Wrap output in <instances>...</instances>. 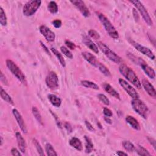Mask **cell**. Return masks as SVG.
Masks as SVG:
<instances>
[{"instance_id": "8fae6325", "label": "cell", "mask_w": 156, "mask_h": 156, "mask_svg": "<svg viewBox=\"0 0 156 156\" xmlns=\"http://www.w3.org/2000/svg\"><path fill=\"white\" fill-rule=\"evenodd\" d=\"M70 3L81 12L84 17H89L90 16V12L84 2L81 0H73L70 1Z\"/></svg>"}, {"instance_id": "9a60e30c", "label": "cell", "mask_w": 156, "mask_h": 156, "mask_svg": "<svg viewBox=\"0 0 156 156\" xmlns=\"http://www.w3.org/2000/svg\"><path fill=\"white\" fill-rule=\"evenodd\" d=\"M82 56L86 60H87L89 63H90L92 65L98 68V65L101 63L96 57L92 54L89 52H83L82 53Z\"/></svg>"}, {"instance_id": "5b68a950", "label": "cell", "mask_w": 156, "mask_h": 156, "mask_svg": "<svg viewBox=\"0 0 156 156\" xmlns=\"http://www.w3.org/2000/svg\"><path fill=\"white\" fill-rule=\"evenodd\" d=\"M42 2L40 0H32L27 2L23 7V13L24 16L31 17L41 7Z\"/></svg>"}, {"instance_id": "44dd1931", "label": "cell", "mask_w": 156, "mask_h": 156, "mask_svg": "<svg viewBox=\"0 0 156 156\" xmlns=\"http://www.w3.org/2000/svg\"><path fill=\"white\" fill-rule=\"evenodd\" d=\"M48 99L50 100L51 104L56 107H59L62 104V100L60 98L55 95L50 94L48 95Z\"/></svg>"}, {"instance_id": "2e32d148", "label": "cell", "mask_w": 156, "mask_h": 156, "mask_svg": "<svg viewBox=\"0 0 156 156\" xmlns=\"http://www.w3.org/2000/svg\"><path fill=\"white\" fill-rule=\"evenodd\" d=\"M83 42L86 47H87L90 50L93 51L94 53H95L96 54H98L99 53V49H98V46L87 36L83 37Z\"/></svg>"}, {"instance_id": "74e56055", "label": "cell", "mask_w": 156, "mask_h": 156, "mask_svg": "<svg viewBox=\"0 0 156 156\" xmlns=\"http://www.w3.org/2000/svg\"><path fill=\"white\" fill-rule=\"evenodd\" d=\"M103 113L104 114V115L106 116H108V117H111L113 115V113H112V112L109 109H108L107 107H104V109H103Z\"/></svg>"}, {"instance_id": "d4e9b609", "label": "cell", "mask_w": 156, "mask_h": 156, "mask_svg": "<svg viewBox=\"0 0 156 156\" xmlns=\"http://www.w3.org/2000/svg\"><path fill=\"white\" fill-rule=\"evenodd\" d=\"M81 84L86 88H89V89L96 90H98L99 89V86L96 84H95L93 82L90 81H86V80L83 81H81Z\"/></svg>"}, {"instance_id": "f6af8a7d", "label": "cell", "mask_w": 156, "mask_h": 156, "mask_svg": "<svg viewBox=\"0 0 156 156\" xmlns=\"http://www.w3.org/2000/svg\"><path fill=\"white\" fill-rule=\"evenodd\" d=\"M148 140L149 142L152 145L154 148L155 149V140L151 137H148Z\"/></svg>"}, {"instance_id": "484cf974", "label": "cell", "mask_w": 156, "mask_h": 156, "mask_svg": "<svg viewBox=\"0 0 156 156\" xmlns=\"http://www.w3.org/2000/svg\"><path fill=\"white\" fill-rule=\"evenodd\" d=\"M32 112L33 115L35 117V119L37 120V121L41 125H43V121H42V116L40 113V112H39V110H38V109L36 107H34V106L32 107Z\"/></svg>"}, {"instance_id": "d6986e66", "label": "cell", "mask_w": 156, "mask_h": 156, "mask_svg": "<svg viewBox=\"0 0 156 156\" xmlns=\"http://www.w3.org/2000/svg\"><path fill=\"white\" fill-rule=\"evenodd\" d=\"M126 122L135 130H136V131L140 130V124L134 116H130V115L127 116L126 117Z\"/></svg>"}, {"instance_id": "b9f144b4", "label": "cell", "mask_w": 156, "mask_h": 156, "mask_svg": "<svg viewBox=\"0 0 156 156\" xmlns=\"http://www.w3.org/2000/svg\"><path fill=\"white\" fill-rule=\"evenodd\" d=\"M11 154L12 155L14 156H21V154L20 152V151H18V150L15 148H13L11 149Z\"/></svg>"}, {"instance_id": "ba28073f", "label": "cell", "mask_w": 156, "mask_h": 156, "mask_svg": "<svg viewBox=\"0 0 156 156\" xmlns=\"http://www.w3.org/2000/svg\"><path fill=\"white\" fill-rule=\"evenodd\" d=\"M47 87L51 90H56L59 87V79L57 74L54 71H50L45 80Z\"/></svg>"}, {"instance_id": "f1b7e54d", "label": "cell", "mask_w": 156, "mask_h": 156, "mask_svg": "<svg viewBox=\"0 0 156 156\" xmlns=\"http://www.w3.org/2000/svg\"><path fill=\"white\" fill-rule=\"evenodd\" d=\"M123 146L124 148L128 152H133L135 150V147L133 143L129 141H123Z\"/></svg>"}, {"instance_id": "60d3db41", "label": "cell", "mask_w": 156, "mask_h": 156, "mask_svg": "<svg viewBox=\"0 0 156 156\" xmlns=\"http://www.w3.org/2000/svg\"><path fill=\"white\" fill-rule=\"evenodd\" d=\"M85 124H86V126L87 128V129H88V130H89L90 131L94 132V131H95V128L93 127V126L92 125V124H91L89 122H88V121L86 120V121H85Z\"/></svg>"}, {"instance_id": "4316f807", "label": "cell", "mask_w": 156, "mask_h": 156, "mask_svg": "<svg viewBox=\"0 0 156 156\" xmlns=\"http://www.w3.org/2000/svg\"><path fill=\"white\" fill-rule=\"evenodd\" d=\"M0 23L3 26H6L8 24L7 17L2 7L0 8Z\"/></svg>"}, {"instance_id": "8992f818", "label": "cell", "mask_w": 156, "mask_h": 156, "mask_svg": "<svg viewBox=\"0 0 156 156\" xmlns=\"http://www.w3.org/2000/svg\"><path fill=\"white\" fill-rule=\"evenodd\" d=\"M97 44L99 49L106 56V57H108L109 59L116 63H120L122 62V58L111 49H110L106 44L101 42H98Z\"/></svg>"}, {"instance_id": "7c38bea8", "label": "cell", "mask_w": 156, "mask_h": 156, "mask_svg": "<svg viewBox=\"0 0 156 156\" xmlns=\"http://www.w3.org/2000/svg\"><path fill=\"white\" fill-rule=\"evenodd\" d=\"M39 31H40L41 33L45 38V39L48 42H52L54 41L55 38H56V35L47 26H44V25L41 26L40 28H39Z\"/></svg>"}, {"instance_id": "52a82bcc", "label": "cell", "mask_w": 156, "mask_h": 156, "mask_svg": "<svg viewBox=\"0 0 156 156\" xmlns=\"http://www.w3.org/2000/svg\"><path fill=\"white\" fill-rule=\"evenodd\" d=\"M130 2L132 4H133L134 5V6L138 10V11L140 13V14L141 15L143 20L147 23V24L149 26H152L153 24L152 20L149 13L148 12L146 9L144 7L143 4L140 2L137 1V0H135V1H130Z\"/></svg>"}, {"instance_id": "7402d4cb", "label": "cell", "mask_w": 156, "mask_h": 156, "mask_svg": "<svg viewBox=\"0 0 156 156\" xmlns=\"http://www.w3.org/2000/svg\"><path fill=\"white\" fill-rule=\"evenodd\" d=\"M0 90H1V92H0V94H1V97L6 102H7L9 104H11L12 105L14 104V101L12 99V98L8 94V93L3 89V87L0 88Z\"/></svg>"}, {"instance_id": "603a6c76", "label": "cell", "mask_w": 156, "mask_h": 156, "mask_svg": "<svg viewBox=\"0 0 156 156\" xmlns=\"http://www.w3.org/2000/svg\"><path fill=\"white\" fill-rule=\"evenodd\" d=\"M51 50L52 51V53L56 56V57L57 58V59L59 60V61L60 62L61 65L63 67H65L66 66V62H65V59H63L62 54H60L56 48H51Z\"/></svg>"}, {"instance_id": "f35d334b", "label": "cell", "mask_w": 156, "mask_h": 156, "mask_svg": "<svg viewBox=\"0 0 156 156\" xmlns=\"http://www.w3.org/2000/svg\"><path fill=\"white\" fill-rule=\"evenodd\" d=\"M0 80H1L2 83L4 85H5V86H8V80L6 79V76L4 75V74H3V73L2 71L1 72V76H0Z\"/></svg>"}, {"instance_id": "f546056e", "label": "cell", "mask_w": 156, "mask_h": 156, "mask_svg": "<svg viewBox=\"0 0 156 156\" xmlns=\"http://www.w3.org/2000/svg\"><path fill=\"white\" fill-rule=\"evenodd\" d=\"M48 11L53 14H56L58 12V6L55 2H50L48 6Z\"/></svg>"}, {"instance_id": "9c48e42d", "label": "cell", "mask_w": 156, "mask_h": 156, "mask_svg": "<svg viewBox=\"0 0 156 156\" xmlns=\"http://www.w3.org/2000/svg\"><path fill=\"white\" fill-rule=\"evenodd\" d=\"M119 84L121 87L126 91V92L133 99H138L139 98V95L137 92L136 90L127 81L124 80L123 79H119Z\"/></svg>"}, {"instance_id": "d6a6232c", "label": "cell", "mask_w": 156, "mask_h": 156, "mask_svg": "<svg viewBox=\"0 0 156 156\" xmlns=\"http://www.w3.org/2000/svg\"><path fill=\"white\" fill-rule=\"evenodd\" d=\"M33 143L37 149V151L38 153V154L40 155H44V150L41 145V144L39 143V142L35 139V138H34L33 139Z\"/></svg>"}, {"instance_id": "bcb514c9", "label": "cell", "mask_w": 156, "mask_h": 156, "mask_svg": "<svg viewBox=\"0 0 156 156\" xmlns=\"http://www.w3.org/2000/svg\"><path fill=\"white\" fill-rule=\"evenodd\" d=\"M104 120L106 121V122L108 124H110L111 125L112 123V121L111 120V119H110V117H108V116H105L104 117Z\"/></svg>"}, {"instance_id": "4dcf8cb0", "label": "cell", "mask_w": 156, "mask_h": 156, "mask_svg": "<svg viewBox=\"0 0 156 156\" xmlns=\"http://www.w3.org/2000/svg\"><path fill=\"white\" fill-rule=\"evenodd\" d=\"M98 68L99 70V71L106 76L109 77L111 76V73L109 71V70L102 63H100L98 67Z\"/></svg>"}, {"instance_id": "ffe728a7", "label": "cell", "mask_w": 156, "mask_h": 156, "mask_svg": "<svg viewBox=\"0 0 156 156\" xmlns=\"http://www.w3.org/2000/svg\"><path fill=\"white\" fill-rule=\"evenodd\" d=\"M70 145L75 148L76 150L81 151L83 150V144L81 141L76 137H73L71 138L69 141Z\"/></svg>"}, {"instance_id": "5bb4252c", "label": "cell", "mask_w": 156, "mask_h": 156, "mask_svg": "<svg viewBox=\"0 0 156 156\" xmlns=\"http://www.w3.org/2000/svg\"><path fill=\"white\" fill-rule=\"evenodd\" d=\"M145 90V91L147 92V93L151 97L155 98L156 97V92L155 90V88L154 86L151 84V83L147 80L146 79H143L141 83Z\"/></svg>"}, {"instance_id": "ee69618b", "label": "cell", "mask_w": 156, "mask_h": 156, "mask_svg": "<svg viewBox=\"0 0 156 156\" xmlns=\"http://www.w3.org/2000/svg\"><path fill=\"white\" fill-rule=\"evenodd\" d=\"M132 12H133V15H134V19L135 20V21H136L137 22H138V21H139V20H140V17H139V15H138V12L137 11V10H136L135 9H134Z\"/></svg>"}, {"instance_id": "836d02e7", "label": "cell", "mask_w": 156, "mask_h": 156, "mask_svg": "<svg viewBox=\"0 0 156 156\" xmlns=\"http://www.w3.org/2000/svg\"><path fill=\"white\" fill-rule=\"evenodd\" d=\"M88 34L91 38L95 39V40H98V39L100 38V35L94 29H90L88 32Z\"/></svg>"}, {"instance_id": "681fc988", "label": "cell", "mask_w": 156, "mask_h": 156, "mask_svg": "<svg viewBox=\"0 0 156 156\" xmlns=\"http://www.w3.org/2000/svg\"><path fill=\"white\" fill-rule=\"evenodd\" d=\"M3 143V137H1V144H0V145L2 146Z\"/></svg>"}, {"instance_id": "e0dca14e", "label": "cell", "mask_w": 156, "mask_h": 156, "mask_svg": "<svg viewBox=\"0 0 156 156\" xmlns=\"http://www.w3.org/2000/svg\"><path fill=\"white\" fill-rule=\"evenodd\" d=\"M16 138L20 151L22 153H24L26 149V144L25 140L23 138L21 134L18 132L16 133Z\"/></svg>"}, {"instance_id": "7dc6e473", "label": "cell", "mask_w": 156, "mask_h": 156, "mask_svg": "<svg viewBox=\"0 0 156 156\" xmlns=\"http://www.w3.org/2000/svg\"><path fill=\"white\" fill-rule=\"evenodd\" d=\"M41 44L42 47L44 48V50H45V51L48 53V54H49V55L50 56V51H49V50L48 49V48H47V47H46V46H45V45H44L42 42H41Z\"/></svg>"}, {"instance_id": "e575fe53", "label": "cell", "mask_w": 156, "mask_h": 156, "mask_svg": "<svg viewBox=\"0 0 156 156\" xmlns=\"http://www.w3.org/2000/svg\"><path fill=\"white\" fill-rule=\"evenodd\" d=\"M60 50L62 51V53L65 56H67V57H68L69 59H73V54L71 53V51L66 47L62 46L60 47Z\"/></svg>"}, {"instance_id": "3957f363", "label": "cell", "mask_w": 156, "mask_h": 156, "mask_svg": "<svg viewBox=\"0 0 156 156\" xmlns=\"http://www.w3.org/2000/svg\"><path fill=\"white\" fill-rule=\"evenodd\" d=\"M131 106L136 113L143 117V119H147L149 113V110L148 106L143 101L140 100L139 98L133 99L131 101Z\"/></svg>"}, {"instance_id": "4fadbf2b", "label": "cell", "mask_w": 156, "mask_h": 156, "mask_svg": "<svg viewBox=\"0 0 156 156\" xmlns=\"http://www.w3.org/2000/svg\"><path fill=\"white\" fill-rule=\"evenodd\" d=\"M12 113H13V115L15 117V119L20 127V128L21 129V131L24 133V134H26L28 131H27V128H26V124L24 123V121L23 119V117L21 116V115L20 113V112L15 109H13L12 110Z\"/></svg>"}, {"instance_id": "6da1fadb", "label": "cell", "mask_w": 156, "mask_h": 156, "mask_svg": "<svg viewBox=\"0 0 156 156\" xmlns=\"http://www.w3.org/2000/svg\"><path fill=\"white\" fill-rule=\"evenodd\" d=\"M119 71L121 74L127 79L131 83H132L136 88L140 89L141 88V84L135 72L128 65L125 64H121L119 67Z\"/></svg>"}, {"instance_id": "8d00e7d4", "label": "cell", "mask_w": 156, "mask_h": 156, "mask_svg": "<svg viewBox=\"0 0 156 156\" xmlns=\"http://www.w3.org/2000/svg\"><path fill=\"white\" fill-rule=\"evenodd\" d=\"M65 44L67 47L71 50H74L76 49V45L70 41H65Z\"/></svg>"}, {"instance_id": "d590c367", "label": "cell", "mask_w": 156, "mask_h": 156, "mask_svg": "<svg viewBox=\"0 0 156 156\" xmlns=\"http://www.w3.org/2000/svg\"><path fill=\"white\" fill-rule=\"evenodd\" d=\"M98 98L105 105L109 106L110 104V101L109 99L105 96L104 94H99L98 95Z\"/></svg>"}, {"instance_id": "277c9868", "label": "cell", "mask_w": 156, "mask_h": 156, "mask_svg": "<svg viewBox=\"0 0 156 156\" xmlns=\"http://www.w3.org/2000/svg\"><path fill=\"white\" fill-rule=\"evenodd\" d=\"M6 65L11 73L17 78V79L21 82L23 84L26 85V79L24 74L20 70V68L11 60L8 59L6 60Z\"/></svg>"}, {"instance_id": "c3c4849f", "label": "cell", "mask_w": 156, "mask_h": 156, "mask_svg": "<svg viewBox=\"0 0 156 156\" xmlns=\"http://www.w3.org/2000/svg\"><path fill=\"white\" fill-rule=\"evenodd\" d=\"M116 154L118 155H119V156H122V155H128V154H127V153H125V152H122V151H117Z\"/></svg>"}, {"instance_id": "cb8c5ba5", "label": "cell", "mask_w": 156, "mask_h": 156, "mask_svg": "<svg viewBox=\"0 0 156 156\" xmlns=\"http://www.w3.org/2000/svg\"><path fill=\"white\" fill-rule=\"evenodd\" d=\"M86 140V152L90 153L93 151L94 145L92 141L91 138L88 136H85L84 137Z\"/></svg>"}, {"instance_id": "7a4b0ae2", "label": "cell", "mask_w": 156, "mask_h": 156, "mask_svg": "<svg viewBox=\"0 0 156 156\" xmlns=\"http://www.w3.org/2000/svg\"><path fill=\"white\" fill-rule=\"evenodd\" d=\"M97 15L109 36L114 39H118L119 38V32L109 19L101 13H97Z\"/></svg>"}, {"instance_id": "ab89813d", "label": "cell", "mask_w": 156, "mask_h": 156, "mask_svg": "<svg viewBox=\"0 0 156 156\" xmlns=\"http://www.w3.org/2000/svg\"><path fill=\"white\" fill-rule=\"evenodd\" d=\"M53 24L56 28H59L62 26V21L60 20H55L53 21Z\"/></svg>"}, {"instance_id": "30bf717a", "label": "cell", "mask_w": 156, "mask_h": 156, "mask_svg": "<svg viewBox=\"0 0 156 156\" xmlns=\"http://www.w3.org/2000/svg\"><path fill=\"white\" fill-rule=\"evenodd\" d=\"M130 43L131 44V45L139 52H140L141 53H142L143 54L146 56L147 57H148L149 59H152V60H154L155 59V55L153 53V52L148 48L145 47L137 42H135L134 41H129Z\"/></svg>"}, {"instance_id": "83f0119b", "label": "cell", "mask_w": 156, "mask_h": 156, "mask_svg": "<svg viewBox=\"0 0 156 156\" xmlns=\"http://www.w3.org/2000/svg\"><path fill=\"white\" fill-rule=\"evenodd\" d=\"M45 150L47 155L49 156H57V154L56 153L55 149L53 148V146L50 143H47L45 145Z\"/></svg>"}, {"instance_id": "1f68e13d", "label": "cell", "mask_w": 156, "mask_h": 156, "mask_svg": "<svg viewBox=\"0 0 156 156\" xmlns=\"http://www.w3.org/2000/svg\"><path fill=\"white\" fill-rule=\"evenodd\" d=\"M136 152H137V154L139 155H143V156H147V155H151V154L143 146L138 145L137 148H135Z\"/></svg>"}, {"instance_id": "ac0fdd59", "label": "cell", "mask_w": 156, "mask_h": 156, "mask_svg": "<svg viewBox=\"0 0 156 156\" xmlns=\"http://www.w3.org/2000/svg\"><path fill=\"white\" fill-rule=\"evenodd\" d=\"M103 88H104V90L107 93H108L110 95L113 96L116 99H118L120 100V95L119 93V92H116L110 84H107V83L104 84H103Z\"/></svg>"}, {"instance_id": "7bdbcfd3", "label": "cell", "mask_w": 156, "mask_h": 156, "mask_svg": "<svg viewBox=\"0 0 156 156\" xmlns=\"http://www.w3.org/2000/svg\"><path fill=\"white\" fill-rule=\"evenodd\" d=\"M64 127H65V128L66 129V130H67L68 132H70V133L72 132V131H73V128H72L71 125H70L69 123L65 122V124H64Z\"/></svg>"}]
</instances>
